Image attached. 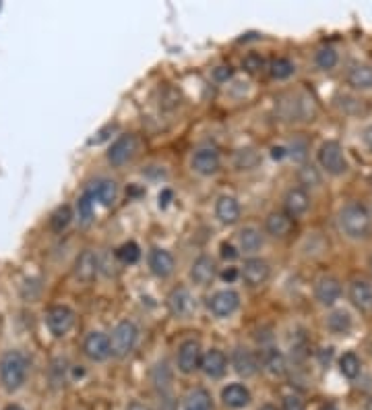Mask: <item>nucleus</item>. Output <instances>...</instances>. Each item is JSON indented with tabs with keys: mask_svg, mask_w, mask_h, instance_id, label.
<instances>
[{
	"mask_svg": "<svg viewBox=\"0 0 372 410\" xmlns=\"http://www.w3.org/2000/svg\"><path fill=\"white\" fill-rule=\"evenodd\" d=\"M232 365H234V369L240 377H252L258 371L256 356L245 346H238L236 351L232 352Z\"/></svg>",
	"mask_w": 372,
	"mask_h": 410,
	"instance_id": "20",
	"label": "nucleus"
},
{
	"mask_svg": "<svg viewBox=\"0 0 372 410\" xmlns=\"http://www.w3.org/2000/svg\"><path fill=\"white\" fill-rule=\"evenodd\" d=\"M185 410H211V396L207 390L196 388L186 396Z\"/></svg>",
	"mask_w": 372,
	"mask_h": 410,
	"instance_id": "27",
	"label": "nucleus"
},
{
	"mask_svg": "<svg viewBox=\"0 0 372 410\" xmlns=\"http://www.w3.org/2000/svg\"><path fill=\"white\" fill-rule=\"evenodd\" d=\"M238 244H240V251L245 253H256L263 247V235L256 228L247 226L238 233Z\"/></svg>",
	"mask_w": 372,
	"mask_h": 410,
	"instance_id": "26",
	"label": "nucleus"
},
{
	"mask_svg": "<svg viewBox=\"0 0 372 410\" xmlns=\"http://www.w3.org/2000/svg\"><path fill=\"white\" fill-rule=\"evenodd\" d=\"M116 129H118L116 124H106L102 131H98V133H95V137H91V139H89V145H100V143H104V141L110 137V133H114Z\"/></svg>",
	"mask_w": 372,
	"mask_h": 410,
	"instance_id": "39",
	"label": "nucleus"
},
{
	"mask_svg": "<svg viewBox=\"0 0 372 410\" xmlns=\"http://www.w3.org/2000/svg\"><path fill=\"white\" fill-rule=\"evenodd\" d=\"M46 325L50 330V334L54 338H62L70 332V328L75 325V313L70 307L66 305H54L48 309L46 313Z\"/></svg>",
	"mask_w": 372,
	"mask_h": 410,
	"instance_id": "5",
	"label": "nucleus"
},
{
	"mask_svg": "<svg viewBox=\"0 0 372 410\" xmlns=\"http://www.w3.org/2000/svg\"><path fill=\"white\" fill-rule=\"evenodd\" d=\"M263 64H265V60L263 57H258V54H248L245 62H242V66L247 68L248 73H256V71H261L263 68Z\"/></svg>",
	"mask_w": 372,
	"mask_h": 410,
	"instance_id": "40",
	"label": "nucleus"
},
{
	"mask_svg": "<svg viewBox=\"0 0 372 410\" xmlns=\"http://www.w3.org/2000/svg\"><path fill=\"white\" fill-rule=\"evenodd\" d=\"M137 149H139V141H137V137L132 133L121 135L112 143V147L108 152V162L112 166H124L128 160H132V156L137 154Z\"/></svg>",
	"mask_w": 372,
	"mask_h": 410,
	"instance_id": "6",
	"label": "nucleus"
},
{
	"mask_svg": "<svg viewBox=\"0 0 372 410\" xmlns=\"http://www.w3.org/2000/svg\"><path fill=\"white\" fill-rule=\"evenodd\" d=\"M168 309L174 317H186L192 311V296L186 288H174L168 296Z\"/></svg>",
	"mask_w": 372,
	"mask_h": 410,
	"instance_id": "24",
	"label": "nucleus"
},
{
	"mask_svg": "<svg viewBox=\"0 0 372 410\" xmlns=\"http://www.w3.org/2000/svg\"><path fill=\"white\" fill-rule=\"evenodd\" d=\"M323 410H335V409H331V407H327V409H323Z\"/></svg>",
	"mask_w": 372,
	"mask_h": 410,
	"instance_id": "54",
	"label": "nucleus"
},
{
	"mask_svg": "<svg viewBox=\"0 0 372 410\" xmlns=\"http://www.w3.org/2000/svg\"><path fill=\"white\" fill-rule=\"evenodd\" d=\"M337 52L331 48V46H325V48H320L318 52H316V64H318V68H323V71H331L335 64H337Z\"/></svg>",
	"mask_w": 372,
	"mask_h": 410,
	"instance_id": "36",
	"label": "nucleus"
},
{
	"mask_svg": "<svg viewBox=\"0 0 372 410\" xmlns=\"http://www.w3.org/2000/svg\"><path fill=\"white\" fill-rule=\"evenodd\" d=\"M309 205L310 197L304 189H298V186L296 189H290L286 193V197H284V207H286V214L290 218H298V216L307 214L309 212Z\"/></svg>",
	"mask_w": 372,
	"mask_h": 410,
	"instance_id": "16",
	"label": "nucleus"
},
{
	"mask_svg": "<svg viewBox=\"0 0 372 410\" xmlns=\"http://www.w3.org/2000/svg\"><path fill=\"white\" fill-rule=\"evenodd\" d=\"M238 307H240V296L234 291H219L209 300V309L217 317H230L232 313H236Z\"/></svg>",
	"mask_w": 372,
	"mask_h": 410,
	"instance_id": "13",
	"label": "nucleus"
},
{
	"mask_svg": "<svg viewBox=\"0 0 372 410\" xmlns=\"http://www.w3.org/2000/svg\"><path fill=\"white\" fill-rule=\"evenodd\" d=\"M236 278H238V270L236 268H228V270L222 272V280H226V282H234Z\"/></svg>",
	"mask_w": 372,
	"mask_h": 410,
	"instance_id": "45",
	"label": "nucleus"
},
{
	"mask_svg": "<svg viewBox=\"0 0 372 410\" xmlns=\"http://www.w3.org/2000/svg\"><path fill=\"white\" fill-rule=\"evenodd\" d=\"M292 156H294L296 160H302V158L307 156V145H304V143H294V145H292Z\"/></svg>",
	"mask_w": 372,
	"mask_h": 410,
	"instance_id": "43",
	"label": "nucleus"
},
{
	"mask_svg": "<svg viewBox=\"0 0 372 410\" xmlns=\"http://www.w3.org/2000/svg\"><path fill=\"white\" fill-rule=\"evenodd\" d=\"M27 358L19 351H6L0 358V383L6 392H17L27 379Z\"/></svg>",
	"mask_w": 372,
	"mask_h": 410,
	"instance_id": "1",
	"label": "nucleus"
},
{
	"mask_svg": "<svg viewBox=\"0 0 372 410\" xmlns=\"http://www.w3.org/2000/svg\"><path fill=\"white\" fill-rule=\"evenodd\" d=\"M269 274H271V268L265 259H258V257H252L247 259L245 265H242V278L248 286L256 288L261 284H265L269 280Z\"/></svg>",
	"mask_w": 372,
	"mask_h": 410,
	"instance_id": "12",
	"label": "nucleus"
},
{
	"mask_svg": "<svg viewBox=\"0 0 372 410\" xmlns=\"http://www.w3.org/2000/svg\"><path fill=\"white\" fill-rule=\"evenodd\" d=\"M360 369H362L360 358H358L354 352H346V354L339 358V371H341V375H343V377H348V379H356V377L360 375Z\"/></svg>",
	"mask_w": 372,
	"mask_h": 410,
	"instance_id": "29",
	"label": "nucleus"
},
{
	"mask_svg": "<svg viewBox=\"0 0 372 410\" xmlns=\"http://www.w3.org/2000/svg\"><path fill=\"white\" fill-rule=\"evenodd\" d=\"M298 178H300V182H302V184H310V186L320 184V176H318V173H316V168H314V166H304V168L298 173Z\"/></svg>",
	"mask_w": 372,
	"mask_h": 410,
	"instance_id": "38",
	"label": "nucleus"
},
{
	"mask_svg": "<svg viewBox=\"0 0 372 410\" xmlns=\"http://www.w3.org/2000/svg\"><path fill=\"white\" fill-rule=\"evenodd\" d=\"M151 379H153L155 388H157V390H162V394L170 388V383H172V373H170V367H168V363H166V360H162V363H157V365L153 367V371H151Z\"/></svg>",
	"mask_w": 372,
	"mask_h": 410,
	"instance_id": "30",
	"label": "nucleus"
},
{
	"mask_svg": "<svg viewBox=\"0 0 372 410\" xmlns=\"http://www.w3.org/2000/svg\"><path fill=\"white\" fill-rule=\"evenodd\" d=\"M339 230L350 238H366L371 235V214L360 203H348L339 212Z\"/></svg>",
	"mask_w": 372,
	"mask_h": 410,
	"instance_id": "2",
	"label": "nucleus"
},
{
	"mask_svg": "<svg viewBox=\"0 0 372 410\" xmlns=\"http://www.w3.org/2000/svg\"><path fill=\"white\" fill-rule=\"evenodd\" d=\"M215 216L222 224H236L240 218V203L232 195H222L215 203Z\"/></svg>",
	"mask_w": 372,
	"mask_h": 410,
	"instance_id": "19",
	"label": "nucleus"
},
{
	"mask_svg": "<svg viewBox=\"0 0 372 410\" xmlns=\"http://www.w3.org/2000/svg\"><path fill=\"white\" fill-rule=\"evenodd\" d=\"M190 166L196 175L201 176H211L215 175L222 166V158H219V152L213 149V147H201L194 152L192 160H190Z\"/></svg>",
	"mask_w": 372,
	"mask_h": 410,
	"instance_id": "8",
	"label": "nucleus"
},
{
	"mask_svg": "<svg viewBox=\"0 0 372 410\" xmlns=\"http://www.w3.org/2000/svg\"><path fill=\"white\" fill-rule=\"evenodd\" d=\"M222 400L230 409H245V407L250 404V392L242 383H230L228 388L222 390Z\"/></svg>",
	"mask_w": 372,
	"mask_h": 410,
	"instance_id": "22",
	"label": "nucleus"
},
{
	"mask_svg": "<svg viewBox=\"0 0 372 410\" xmlns=\"http://www.w3.org/2000/svg\"><path fill=\"white\" fill-rule=\"evenodd\" d=\"M284 410H304V402L298 396L284 398Z\"/></svg>",
	"mask_w": 372,
	"mask_h": 410,
	"instance_id": "41",
	"label": "nucleus"
},
{
	"mask_svg": "<svg viewBox=\"0 0 372 410\" xmlns=\"http://www.w3.org/2000/svg\"><path fill=\"white\" fill-rule=\"evenodd\" d=\"M160 410H174V400H172V396H164V394H162Z\"/></svg>",
	"mask_w": 372,
	"mask_h": 410,
	"instance_id": "46",
	"label": "nucleus"
},
{
	"mask_svg": "<svg viewBox=\"0 0 372 410\" xmlns=\"http://www.w3.org/2000/svg\"><path fill=\"white\" fill-rule=\"evenodd\" d=\"M98 272H100V259H98V255L91 249L81 251L79 257L75 259V268H72L75 278L79 282H83V284H89V282L95 280Z\"/></svg>",
	"mask_w": 372,
	"mask_h": 410,
	"instance_id": "7",
	"label": "nucleus"
},
{
	"mask_svg": "<svg viewBox=\"0 0 372 410\" xmlns=\"http://www.w3.org/2000/svg\"><path fill=\"white\" fill-rule=\"evenodd\" d=\"M348 83L354 89H372V66L371 64H354L348 71Z\"/></svg>",
	"mask_w": 372,
	"mask_h": 410,
	"instance_id": "25",
	"label": "nucleus"
},
{
	"mask_svg": "<svg viewBox=\"0 0 372 410\" xmlns=\"http://www.w3.org/2000/svg\"><path fill=\"white\" fill-rule=\"evenodd\" d=\"M149 268H151V272L157 278H168L174 272L176 261H174V257H172L170 251H166V249H153L149 253Z\"/></svg>",
	"mask_w": 372,
	"mask_h": 410,
	"instance_id": "18",
	"label": "nucleus"
},
{
	"mask_svg": "<svg viewBox=\"0 0 372 410\" xmlns=\"http://www.w3.org/2000/svg\"><path fill=\"white\" fill-rule=\"evenodd\" d=\"M126 410H151V409H149L147 404H143V402H137V400H134V402H130V404H128V409Z\"/></svg>",
	"mask_w": 372,
	"mask_h": 410,
	"instance_id": "48",
	"label": "nucleus"
},
{
	"mask_svg": "<svg viewBox=\"0 0 372 410\" xmlns=\"http://www.w3.org/2000/svg\"><path fill=\"white\" fill-rule=\"evenodd\" d=\"M93 201L102 203L104 207H110L116 197H118V184L110 178H98L89 184V189L85 191Z\"/></svg>",
	"mask_w": 372,
	"mask_h": 410,
	"instance_id": "9",
	"label": "nucleus"
},
{
	"mask_svg": "<svg viewBox=\"0 0 372 410\" xmlns=\"http://www.w3.org/2000/svg\"><path fill=\"white\" fill-rule=\"evenodd\" d=\"M258 410H277V409H275V407H273V404H265V407H263V409H258Z\"/></svg>",
	"mask_w": 372,
	"mask_h": 410,
	"instance_id": "51",
	"label": "nucleus"
},
{
	"mask_svg": "<svg viewBox=\"0 0 372 410\" xmlns=\"http://www.w3.org/2000/svg\"><path fill=\"white\" fill-rule=\"evenodd\" d=\"M294 71H296L294 62L288 59H275L271 64H269V73H271V77H273V79H279V81H284V79L292 77V75H294Z\"/></svg>",
	"mask_w": 372,
	"mask_h": 410,
	"instance_id": "32",
	"label": "nucleus"
},
{
	"mask_svg": "<svg viewBox=\"0 0 372 410\" xmlns=\"http://www.w3.org/2000/svg\"><path fill=\"white\" fill-rule=\"evenodd\" d=\"M213 75H215V79L226 81V79H230V77H232V66H217Z\"/></svg>",
	"mask_w": 372,
	"mask_h": 410,
	"instance_id": "42",
	"label": "nucleus"
},
{
	"mask_svg": "<svg viewBox=\"0 0 372 410\" xmlns=\"http://www.w3.org/2000/svg\"><path fill=\"white\" fill-rule=\"evenodd\" d=\"M236 255H238V253L234 251V247H232L230 242H224V244H222V257H224V259H234Z\"/></svg>",
	"mask_w": 372,
	"mask_h": 410,
	"instance_id": "44",
	"label": "nucleus"
},
{
	"mask_svg": "<svg viewBox=\"0 0 372 410\" xmlns=\"http://www.w3.org/2000/svg\"><path fill=\"white\" fill-rule=\"evenodd\" d=\"M258 154L254 152V149H240L238 154H236V166L240 168V170H250V168H254L256 164H258Z\"/></svg>",
	"mask_w": 372,
	"mask_h": 410,
	"instance_id": "37",
	"label": "nucleus"
},
{
	"mask_svg": "<svg viewBox=\"0 0 372 410\" xmlns=\"http://www.w3.org/2000/svg\"><path fill=\"white\" fill-rule=\"evenodd\" d=\"M327 325H329V330L335 332V334H348L350 328H352V317H350V313H346V311H333V313L327 317Z\"/></svg>",
	"mask_w": 372,
	"mask_h": 410,
	"instance_id": "28",
	"label": "nucleus"
},
{
	"mask_svg": "<svg viewBox=\"0 0 372 410\" xmlns=\"http://www.w3.org/2000/svg\"><path fill=\"white\" fill-rule=\"evenodd\" d=\"M116 257H118L123 263L132 265V263H137V261L141 259V249H139L137 242H124L123 247L116 251Z\"/></svg>",
	"mask_w": 372,
	"mask_h": 410,
	"instance_id": "35",
	"label": "nucleus"
},
{
	"mask_svg": "<svg viewBox=\"0 0 372 410\" xmlns=\"http://www.w3.org/2000/svg\"><path fill=\"white\" fill-rule=\"evenodd\" d=\"M215 278V263L211 257L201 255L190 265V280L199 286H209Z\"/></svg>",
	"mask_w": 372,
	"mask_h": 410,
	"instance_id": "15",
	"label": "nucleus"
},
{
	"mask_svg": "<svg viewBox=\"0 0 372 410\" xmlns=\"http://www.w3.org/2000/svg\"><path fill=\"white\" fill-rule=\"evenodd\" d=\"M201 369H203V373H205L207 377L217 379V377H222V375L226 373V369H228V358H226V354L222 351L211 349V351L203 354V358H201Z\"/></svg>",
	"mask_w": 372,
	"mask_h": 410,
	"instance_id": "17",
	"label": "nucleus"
},
{
	"mask_svg": "<svg viewBox=\"0 0 372 410\" xmlns=\"http://www.w3.org/2000/svg\"><path fill=\"white\" fill-rule=\"evenodd\" d=\"M366 410H372V400H369V404H366Z\"/></svg>",
	"mask_w": 372,
	"mask_h": 410,
	"instance_id": "52",
	"label": "nucleus"
},
{
	"mask_svg": "<svg viewBox=\"0 0 372 410\" xmlns=\"http://www.w3.org/2000/svg\"><path fill=\"white\" fill-rule=\"evenodd\" d=\"M77 216H79V220H81L83 224H89L91 218H93V199H91L87 193H83V195L77 199Z\"/></svg>",
	"mask_w": 372,
	"mask_h": 410,
	"instance_id": "34",
	"label": "nucleus"
},
{
	"mask_svg": "<svg viewBox=\"0 0 372 410\" xmlns=\"http://www.w3.org/2000/svg\"><path fill=\"white\" fill-rule=\"evenodd\" d=\"M263 363H265L267 371L273 373V375H284V373H286V360H284V354H281V352L273 351V349L265 351V354H263Z\"/></svg>",
	"mask_w": 372,
	"mask_h": 410,
	"instance_id": "31",
	"label": "nucleus"
},
{
	"mask_svg": "<svg viewBox=\"0 0 372 410\" xmlns=\"http://www.w3.org/2000/svg\"><path fill=\"white\" fill-rule=\"evenodd\" d=\"M369 268H371V272H372V255L369 257Z\"/></svg>",
	"mask_w": 372,
	"mask_h": 410,
	"instance_id": "53",
	"label": "nucleus"
},
{
	"mask_svg": "<svg viewBox=\"0 0 372 410\" xmlns=\"http://www.w3.org/2000/svg\"><path fill=\"white\" fill-rule=\"evenodd\" d=\"M318 164H320V168H325L329 175L333 176L343 175L350 168L348 158L343 154V147L337 141H327V143L320 145V149H318Z\"/></svg>",
	"mask_w": 372,
	"mask_h": 410,
	"instance_id": "3",
	"label": "nucleus"
},
{
	"mask_svg": "<svg viewBox=\"0 0 372 410\" xmlns=\"http://www.w3.org/2000/svg\"><path fill=\"white\" fill-rule=\"evenodd\" d=\"M362 141H364V145H366L369 149H372V124L362 133Z\"/></svg>",
	"mask_w": 372,
	"mask_h": 410,
	"instance_id": "47",
	"label": "nucleus"
},
{
	"mask_svg": "<svg viewBox=\"0 0 372 410\" xmlns=\"http://www.w3.org/2000/svg\"><path fill=\"white\" fill-rule=\"evenodd\" d=\"M294 220L286 212H271L265 220V230L275 238H284L292 233Z\"/></svg>",
	"mask_w": 372,
	"mask_h": 410,
	"instance_id": "21",
	"label": "nucleus"
},
{
	"mask_svg": "<svg viewBox=\"0 0 372 410\" xmlns=\"http://www.w3.org/2000/svg\"><path fill=\"white\" fill-rule=\"evenodd\" d=\"M284 156H286V149L284 147H273V158L275 160H281Z\"/></svg>",
	"mask_w": 372,
	"mask_h": 410,
	"instance_id": "49",
	"label": "nucleus"
},
{
	"mask_svg": "<svg viewBox=\"0 0 372 410\" xmlns=\"http://www.w3.org/2000/svg\"><path fill=\"white\" fill-rule=\"evenodd\" d=\"M70 220H72V210H70L68 205H61V207H56L54 214L50 216V228H52L54 233H62V230L70 224Z\"/></svg>",
	"mask_w": 372,
	"mask_h": 410,
	"instance_id": "33",
	"label": "nucleus"
},
{
	"mask_svg": "<svg viewBox=\"0 0 372 410\" xmlns=\"http://www.w3.org/2000/svg\"><path fill=\"white\" fill-rule=\"evenodd\" d=\"M314 296H316V300H318L320 305L331 307V305L341 296V284H339V280L333 278V276H323V278H318L316 284H314Z\"/></svg>",
	"mask_w": 372,
	"mask_h": 410,
	"instance_id": "14",
	"label": "nucleus"
},
{
	"mask_svg": "<svg viewBox=\"0 0 372 410\" xmlns=\"http://www.w3.org/2000/svg\"><path fill=\"white\" fill-rule=\"evenodd\" d=\"M350 300L360 311H372V284L366 280H354L350 284Z\"/></svg>",
	"mask_w": 372,
	"mask_h": 410,
	"instance_id": "23",
	"label": "nucleus"
},
{
	"mask_svg": "<svg viewBox=\"0 0 372 410\" xmlns=\"http://www.w3.org/2000/svg\"><path fill=\"white\" fill-rule=\"evenodd\" d=\"M2 410H23L21 407H17V404H8V407H4Z\"/></svg>",
	"mask_w": 372,
	"mask_h": 410,
	"instance_id": "50",
	"label": "nucleus"
},
{
	"mask_svg": "<svg viewBox=\"0 0 372 410\" xmlns=\"http://www.w3.org/2000/svg\"><path fill=\"white\" fill-rule=\"evenodd\" d=\"M83 352H85L91 360H95V363L106 360V358L112 354L110 338H108L104 332H91V334H87V338H85V342H83Z\"/></svg>",
	"mask_w": 372,
	"mask_h": 410,
	"instance_id": "11",
	"label": "nucleus"
},
{
	"mask_svg": "<svg viewBox=\"0 0 372 410\" xmlns=\"http://www.w3.org/2000/svg\"><path fill=\"white\" fill-rule=\"evenodd\" d=\"M139 342V330L132 321L124 319L121 321L114 332H112V338H110V349H112V354L116 356H126L128 352L132 351Z\"/></svg>",
	"mask_w": 372,
	"mask_h": 410,
	"instance_id": "4",
	"label": "nucleus"
},
{
	"mask_svg": "<svg viewBox=\"0 0 372 410\" xmlns=\"http://www.w3.org/2000/svg\"><path fill=\"white\" fill-rule=\"evenodd\" d=\"M201 358H203L201 344L196 340H185L178 349V369L185 375H190L201 367Z\"/></svg>",
	"mask_w": 372,
	"mask_h": 410,
	"instance_id": "10",
	"label": "nucleus"
}]
</instances>
